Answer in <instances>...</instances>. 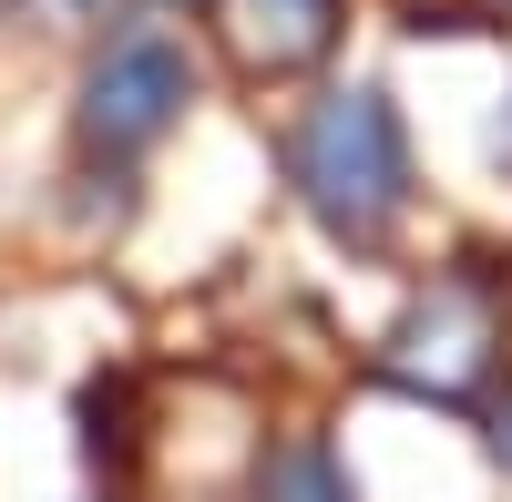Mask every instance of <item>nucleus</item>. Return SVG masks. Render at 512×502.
Wrapping results in <instances>:
<instances>
[{"mask_svg":"<svg viewBox=\"0 0 512 502\" xmlns=\"http://www.w3.org/2000/svg\"><path fill=\"white\" fill-rule=\"evenodd\" d=\"M103 0H31V21H93Z\"/></svg>","mask_w":512,"mask_h":502,"instance_id":"0eeeda50","label":"nucleus"},{"mask_svg":"<svg viewBox=\"0 0 512 502\" xmlns=\"http://www.w3.org/2000/svg\"><path fill=\"white\" fill-rule=\"evenodd\" d=\"M287 175L308 195V216L338 236V246H390L400 216H410V134L379 82H349V93L308 103V123L287 134Z\"/></svg>","mask_w":512,"mask_h":502,"instance_id":"f03ea898","label":"nucleus"},{"mask_svg":"<svg viewBox=\"0 0 512 502\" xmlns=\"http://www.w3.org/2000/svg\"><path fill=\"white\" fill-rule=\"evenodd\" d=\"M512 0H410V21L420 31H482V21H502Z\"/></svg>","mask_w":512,"mask_h":502,"instance_id":"423d86ee","label":"nucleus"},{"mask_svg":"<svg viewBox=\"0 0 512 502\" xmlns=\"http://www.w3.org/2000/svg\"><path fill=\"white\" fill-rule=\"evenodd\" d=\"M502 359H512V277L492 257H451L390 318L379 380L410 390V400H441V410H482L502 390Z\"/></svg>","mask_w":512,"mask_h":502,"instance_id":"f257e3e1","label":"nucleus"},{"mask_svg":"<svg viewBox=\"0 0 512 502\" xmlns=\"http://www.w3.org/2000/svg\"><path fill=\"white\" fill-rule=\"evenodd\" d=\"M226 62L246 82H287V72H318L349 31V0H205Z\"/></svg>","mask_w":512,"mask_h":502,"instance_id":"20e7f679","label":"nucleus"},{"mask_svg":"<svg viewBox=\"0 0 512 502\" xmlns=\"http://www.w3.org/2000/svg\"><path fill=\"white\" fill-rule=\"evenodd\" d=\"M492 451H502V462H512V400L492 410Z\"/></svg>","mask_w":512,"mask_h":502,"instance_id":"6e6552de","label":"nucleus"},{"mask_svg":"<svg viewBox=\"0 0 512 502\" xmlns=\"http://www.w3.org/2000/svg\"><path fill=\"white\" fill-rule=\"evenodd\" d=\"M185 93H195L185 41L154 31V21H123L103 41V62L82 72V144H93V154H144L164 123L185 113Z\"/></svg>","mask_w":512,"mask_h":502,"instance_id":"7ed1b4c3","label":"nucleus"},{"mask_svg":"<svg viewBox=\"0 0 512 502\" xmlns=\"http://www.w3.org/2000/svg\"><path fill=\"white\" fill-rule=\"evenodd\" d=\"M256 502H349V482H338L328 441H277L256 462Z\"/></svg>","mask_w":512,"mask_h":502,"instance_id":"39448f33","label":"nucleus"}]
</instances>
